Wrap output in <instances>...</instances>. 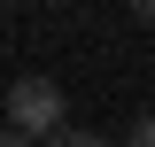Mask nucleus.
<instances>
[{
	"label": "nucleus",
	"instance_id": "5",
	"mask_svg": "<svg viewBox=\"0 0 155 147\" xmlns=\"http://www.w3.org/2000/svg\"><path fill=\"white\" fill-rule=\"evenodd\" d=\"M0 147H31V139H16V132H0Z\"/></svg>",
	"mask_w": 155,
	"mask_h": 147
},
{
	"label": "nucleus",
	"instance_id": "1",
	"mask_svg": "<svg viewBox=\"0 0 155 147\" xmlns=\"http://www.w3.org/2000/svg\"><path fill=\"white\" fill-rule=\"evenodd\" d=\"M8 132L16 139H54L62 132V85L54 77H16L8 85Z\"/></svg>",
	"mask_w": 155,
	"mask_h": 147
},
{
	"label": "nucleus",
	"instance_id": "2",
	"mask_svg": "<svg viewBox=\"0 0 155 147\" xmlns=\"http://www.w3.org/2000/svg\"><path fill=\"white\" fill-rule=\"evenodd\" d=\"M47 147H109V139H101V132H70V124H62V132H54Z\"/></svg>",
	"mask_w": 155,
	"mask_h": 147
},
{
	"label": "nucleus",
	"instance_id": "4",
	"mask_svg": "<svg viewBox=\"0 0 155 147\" xmlns=\"http://www.w3.org/2000/svg\"><path fill=\"white\" fill-rule=\"evenodd\" d=\"M124 8H132V16H140V23H155V0H124Z\"/></svg>",
	"mask_w": 155,
	"mask_h": 147
},
{
	"label": "nucleus",
	"instance_id": "3",
	"mask_svg": "<svg viewBox=\"0 0 155 147\" xmlns=\"http://www.w3.org/2000/svg\"><path fill=\"white\" fill-rule=\"evenodd\" d=\"M132 147H155V116H140V124H132Z\"/></svg>",
	"mask_w": 155,
	"mask_h": 147
}]
</instances>
